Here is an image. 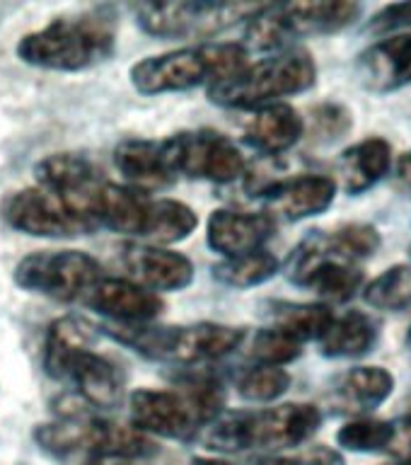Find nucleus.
I'll return each mask as SVG.
<instances>
[{"mask_svg":"<svg viewBox=\"0 0 411 465\" xmlns=\"http://www.w3.org/2000/svg\"><path fill=\"white\" fill-rule=\"evenodd\" d=\"M116 13L102 5L73 17H56L17 42V58L44 71L78 73L107 64L116 51Z\"/></svg>","mask_w":411,"mask_h":465,"instance_id":"f257e3e1","label":"nucleus"},{"mask_svg":"<svg viewBox=\"0 0 411 465\" xmlns=\"http://www.w3.org/2000/svg\"><path fill=\"white\" fill-rule=\"evenodd\" d=\"M93 332L75 318L54 320L46 330L42 363L46 376L71 383L93 410H114L123 400V376L114 361L93 351Z\"/></svg>","mask_w":411,"mask_h":465,"instance_id":"f03ea898","label":"nucleus"},{"mask_svg":"<svg viewBox=\"0 0 411 465\" xmlns=\"http://www.w3.org/2000/svg\"><path fill=\"white\" fill-rule=\"evenodd\" d=\"M322 424L319 407L286 402L257 412H223L199 434V441L216 453H242L250 449L289 450L303 446Z\"/></svg>","mask_w":411,"mask_h":465,"instance_id":"7ed1b4c3","label":"nucleus"},{"mask_svg":"<svg viewBox=\"0 0 411 465\" xmlns=\"http://www.w3.org/2000/svg\"><path fill=\"white\" fill-rule=\"evenodd\" d=\"M32 436L44 453L58 460H75V458L141 460L158 450L151 436L141 434L126 424H116L90 414L83 407H65L58 412L56 420L36 424Z\"/></svg>","mask_w":411,"mask_h":465,"instance_id":"20e7f679","label":"nucleus"},{"mask_svg":"<svg viewBox=\"0 0 411 465\" xmlns=\"http://www.w3.org/2000/svg\"><path fill=\"white\" fill-rule=\"evenodd\" d=\"M247 49L235 42H203L148 56L131 65L129 80L141 94L189 93L213 87L238 75L247 65Z\"/></svg>","mask_w":411,"mask_h":465,"instance_id":"39448f33","label":"nucleus"},{"mask_svg":"<svg viewBox=\"0 0 411 465\" xmlns=\"http://www.w3.org/2000/svg\"><path fill=\"white\" fill-rule=\"evenodd\" d=\"M318 80V64L310 51L286 49L274 56L247 64L238 75L209 87V102L223 109H261L283 97L310 90Z\"/></svg>","mask_w":411,"mask_h":465,"instance_id":"423d86ee","label":"nucleus"},{"mask_svg":"<svg viewBox=\"0 0 411 465\" xmlns=\"http://www.w3.org/2000/svg\"><path fill=\"white\" fill-rule=\"evenodd\" d=\"M361 17V5L351 0H310L259 5L247 20L245 42L250 51H286L303 36L337 35Z\"/></svg>","mask_w":411,"mask_h":465,"instance_id":"0eeeda50","label":"nucleus"},{"mask_svg":"<svg viewBox=\"0 0 411 465\" xmlns=\"http://www.w3.org/2000/svg\"><path fill=\"white\" fill-rule=\"evenodd\" d=\"M109 334L155 361L199 366L230 356L245 341L247 332L242 327L220 322H196L180 327L116 325L114 330H109Z\"/></svg>","mask_w":411,"mask_h":465,"instance_id":"6e6552de","label":"nucleus"},{"mask_svg":"<svg viewBox=\"0 0 411 465\" xmlns=\"http://www.w3.org/2000/svg\"><path fill=\"white\" fill-rule=\"evenodd\" d=\"M259 5L254 3H213V0H177V3H138L136 25L145 35L160 39H210L247 22Z\"/></svg>","mask_w":411,"mask_h":465,"instance_id":"1a4fd4ad","label":"nucleus"},{"mask_svg":"<svg viewBox=\"0 0 411 465\" xmlns=\"http://www.w3.org/2000/svg\"><path fill=\"white\" fill-rule=\"evenodd\" d=\"M15 283L36 296L83 303L87 293L104 279L100 260L80 250H39L17 262Z\"/></svg>","mask_w":411,"mask_h":465,"instance_id":"9d476101","label":"nucleus"},{"mask_svg":"<svg viewBox=\"0 0 411 465\" xmlns=\"http://www.w3.org/2000/svg\"><path fill=\"white\" fill-rule=\"evenodd\" d=\"M162 153L172 177L232 184L247 170L245 155L220 131H180L162 138Z\"/></svg>","mask_w":411,"mask_h":465,"instance_id":"9b49d317","label":"nucleus"},{"mask_svg":"<svg viewBox=\"0 0 411 465\" xmlns=\"http://www.w3.org/2000/svg\"><path fill=\"white\" fill-rule=\"evenodd\" d=\"M286 274L296 286L312 289L329 303H347L363 291V272L351 262L329 254L325 232L312 231L286 262Z\"/></svg>","mask_w":411,"mask_h":465,"instance_id":"f8f14e48","label":"nucleus"},{"mask_svg":"<svg viewBox=\"0 0 411 465\" xmlns=\"http://www.w3.org/2000/svg\"><path fill=\"white\" fill-rule=\"evenodd\" d=\"M129 414L136 431L172 441H194L210 424L181 388H138L129 395Z\"/></svg>","mask_w":411,"mask_h":465,"instance_id":"ddd939ff","label":"nucleus"},{"mask_svg":"<svg viewBox=\"0 0 411 465\" xmlns=\"http://www.w3.org/2000/svg\"><path fill=\"white\" fill-rule=\"evenodd\" d=\"M0 216L13 231L32 238L71 240L93 232V225H87L58 196L42 187L17 189L7 194L0 206Z\"/></svg>","mask_w":411,"mask_h":465,"instance_id":"4468645a","label":"nucleus"},{"mask_svg":"<svg viewBox=\"0 0 411 465\" xmlns=\"http://www.w3.org/2000/svg\"><path fill=\"white\" fill-rule=\"evenodd\" d=\"M34 180L36 187L58 196L75 216L83 218L87 225H93L85 216L87 202L94 194V189L107 180L93 160L78 153H54L36 163Z\"/></svg>","mask_w":411,"mask_h":465,"instance_id":"2eb2a0df","label":"nucleus"},{"mask_svg":"<svg viewBox=\"0 0 411 465\" xmlns=\"http://www.w3.org/2000/svg\"><path fill=\"white\" fill-rule=\"evenodd\" d=\"M122 264L131 282L158 293V291H181L194 282V264L187 254L167 247L145 242H123Z\"/></svg>","mask_w":411,"mask_h":465,"instance_id":"dca6fc26","label":"nucleus"},{"mask_svg":"<svg viewBox=\"0 0 411 465\" xmlns=\"http://www.w3.org/2000/svg\"><path fill=\"white\" fill-rule=\"evenodd\" d=\"M83 303L116 325H148L165 311V301L131 279L104 276Z\"/></svg>","mask_w":411,"mask_h":465,"instance_id":"f3484780","label":"nucleus"},{"mask_svg":"<svg viewBox=\"0 0 411 465\" xmlns=\"http://www.w3.org/2000/svg\"><path fill=\"white\" fill-rule=\"evenodd\" d=\"M276 231V221L267 211L218 209L206 223V242L225 260L264 250Z\"/></svg>","mask_w":411,"mask_h":465,"instance_id":"a211bd4d","label":"nucleus"},{"mask_svg":"<svg viewBox=\"0 0 411 465\" xmlns=\"http://www.w3.org/2000/svg\"><path fill=\"white\" fill-rule=\"evenodd\" d=\"M267 213L276 221H303L325 213L337 199V182L327 174H298L290 180L271 182L264 192Z\"/></svg>","mask_w":411,"mask_h":465,"instance_id":"6ab92c4d","label":"nucleus"},{"mask_svg":"<svg viewBox=\"0 0 411 465\" xmlns=\"http://www.w3.org/2000/svg\"><path fill=\"white\" fill-rule=\"evenodd\" d=\"M358 75L370 93L387 94L411 85V32L373 44L358 56Z\"/></svg>","mask_w":411,"mask_h":465,"instance_id":"aec40b11","label":"nucleus"},{"mask_svg":"<svg viewBox=\"0 0 411 465\" xmlns=\"http://www.w3.org/2000/svg\"><path fill=\"white\" fill-rule=\"evenodd\" d=\"M305 119L296 107L286 102L269 104L254 112V116L247 122L242 138L254 151L267 153V155H281L290 151L293 145L303 138Z\"/></svg>","mask_w":411,"mask_h":465,"instance_id":"412c9836","label":"nucleus"},{"mask_svg":"<svg viewBox=\"0 0 411 465\" xmlns=\"http://www.w3.org/2000/svg\"><path fill=\"white\" fill-rule=\"evenodd\" d=\"M114 165L129 182V187L148 192L172 184L174 177L165 163L162 141L152 138H126L114 148Z\"/></svg>","mask_w":411,"mask_h":465,"instance_id":"4be33fe9","label":"nucleus"},{"mask_svg":"<svg viewBox=\"0 0 411 465\" xmlns=\"http://www.w3.org/2000/svg\"><path fill=\"white\" fill-rule=\"evenodd\" d=\"M392 148L380 136L363 138L358 143L348 145L339 158L341 187L351 196L368 192L390 173Z\"/></svg>","mask_w":411,"mask_h":465,"instance_id":"5701e85b","label":"nucleus"},{"mask_svg":"<svg viewBox=\"0 0 411 465\" xmlns=\"http://www.w3.org/2000/svg\"><path fill=\"white\" fill-rule=\"evenodd\" d=\"M395 391V378L383 366H356L334 383V400L344 412L363 414L376 410Z\"/></svg>","mask_w":411,"mask_h":465,"instance_id":"b1692460","label":"nucleus"},{"mask_svg":"<svg viewBox=\"0 0 411 465\" xmlns=\"http://www.w3.org/2000/svg\"><path fill=\"white\" fill-rule=\"evenodd\" d=\"M377 341V325L361 311H351L334 318L329 330L319 340V354L327 359H358L366 356Z\"/></svg>","mask_w":411,"mask_h":465,"instance_id":"393cba45","label":"nucleus"},{"mask_svg":"<svg viewBox=\"0 0 411 465\" xmlns=\"http://www.w3.org/2000/svg\"><path fill=\"white\" fill-rule=\"evenodd\" d=\"M267 318L271 320L269 327H276V330H281L289 337L305 344V341L322 340V334L332 325L334 312L325 303H289V301H276V303H269Z\"/></svg>","mask_w":411,"mask_h":465,"instance_id":"a878e982","label":"nucleus"},{"mask_svg":"<svg viewBox=\"0 0 411 465\" xmlns=\"http://www.w3.org/2000/svg\"><path fill=\"white\" fill-rule=\"evenodd\" d=\"M199 225V216L191 206L177 199H152L148 223H145V245H172L187 240Z\"/></svg>","mask_w":411,"mask_h":465,"instance_id":"bb28decb","label":"nucleus"},{"mask_svg":"<svg viewBox=\"0 0 411 465\" xmlns=\"http://www.w3.org/2000/svg\"><path fill=\"white\" fill-rule=\"evenodd\" d=\"M279 272H281V262L269 250L230 257V260L218 262L210 267V276L228 289H254V286H261L269 279H274Z\"/></svg>","mask_w":411,"mask_h":465,"instance_id":"cd10ccee","label":"nucleus"},{"mask_svg":"<svg viewBox=\"0 0 411 465\" xmlns=\"http://www.w3.org/2000/svg\"><path fill=\"white\" fill-rule=\"evenodd\" d=\"M363 301L377 311H411V264H395L363 286Z\"/></svg>","mask_w":411,"mask_h":465,"instance_id":"c85d7f7f","label":"nucleus"},{"mask_svg":"<svg viewBox=\"0 0 411 465\" xmlns=\"http://www.w3.org/2000/svg\"><path fill=\"white\" fill-rule=\"evenodd\" d=\"M325 242L332 257L356 264L363 257L376 252L377 247L383 245V238L370 223H347L341 225L339 231L325 232Z\"/></svg>","mask_w":411,"mask_h":465,"instance_id":"c756f323","label":"nucleus"},{"mask_svg":"<svg viewBox=\"0 0 411 465\" xmlns=\"http://www.w3.org/2000/svg\"><path fill=\"white\" fill-rule=\"evenodd\" d=\"M290 388V373L279 366H254L238 381L240 398L247 402H274Z\"/></svg>","mask_w":411,"mask_h":465,"instance_id":"7c9ffc66","label":"nucleus"},{"mask_svg":"<svg viewBox=\"0 0 411 465\" xmlns=\"http://www.w3.org/2000/svg\"><path fill=\"white\" fill-rule=\"evenodd\" d=\"M303 354V344L293 337H289L276 327H264L252 337L250 344V356H252L257 366H279L283 369L286 363L296 361L298 356Z\"/></svg>","mask_w":411,"mask_h":465,"instance_id":"2f4dec72","label":"nucleus"},{"mask_svg":"<svg viewBox=\"0 0 411 465\" xmlns=\"http://www.w3.org/2000/svg\"><path fill=\"white\" fill-rule=\"evenodd\" d=\"M392 421L385 420H354L344 424L337 431V443L341 449L356 450V453H376V450H385L390 443Z\"/></svg>","mask_w":411,"mask_h":465,"instance_id":"473e14b6","label":"nucleus"},{"mask_svg":"<svg viewBox=\"0 0 411 465\" xmlns=\"http://www.w3.org/2000/svg\"><path fill=\"white\" fill-rule=\"evenodd\" d=\"M354 126V116L348 112L347 104L339 102H322L318 107L310 109V129L312 136L322 143L339 141Z\"/></svg>","mask_w":411,"mask_h":465,"instance_id":"72a5a7b5","label":"nucleus"},{"mask_svg":"<svg viewBox=\"0 0 411 465\" xmlns=\"http://www.w3.org/2000/svg\"><path fill=\"white\" fill-rule=\"evenodd\" d=\"M405 27H411V3H390V5L380 7L368 22V29L376 35L397 32Z\"/></svg>","mask_w":411,"mask_h":465,"instance_id":"f704fd0d","label":"nucleus"},{"mask_svg":"<svg viewBox=\"0 0 411 465\" xmlns=\"http://www.w3.org/2000/svg\"><path fill=\"white\" fill-rule=\"evenodd\" d=\"M385 453H390L395 465H411V412L392 421L390 443Z\"/></svg>","mask_w":411,"mask_h":465,"instance_id":"c9c22d12","label":"nucleus"},{"mask_svg":"<svg viewBox=\"0 0 411 465\" xmlns=\"http://www.w3.org/2000/svg\"><path fill=\"white\" fill-rule=\"evenodd\" d=\"M298 463L300 465H347L339 450L332 449V446H325V443H318V446H310L308 450H303V456L298 458Z\"/></svg>","mask_w":411,"mask_h":465,"instance_id":"e433bc0d","label":"nucleus"},{"mask_svg":"<svg viewBox=\"0 0 411 465\" xmlns=\"http://www.w3.org/2000/svg\"><path fill=\"white\" fill-rule=\"evenodd\" d=\"M395 174H397V184L405 189L406 194L411 196V151L402 153L395 165Z\"/></svg>","mask_w":411,"mask_h":465,"instance_id":"4c0bfd02","label":"nucleus"},{"mask_svg":"<svg viewBox=\"0 0 411 465\" xmlns=\"http://www.w3.org/2000/svg\"><path fill=\"white\" fill-rule=\"evenodd\" d=\"M254 465H300V463H298V458H276V456H271V458H259V460H257Z\"/></svg>","mask_w":411,"mask_h":465,"instance_id":"58836bf2","label":"nucleus"},{"mask_svg":"<svg viewBox=\"0 0 411 465\" xmlns=\"http://www.w3.org/2000/svg\"><path fill=\"white\" fill-rule=\"evenodd\" d=\"M191 465H232L230 460H223V458H196Z\"/></svg>","mask_w":411,"mask_h":465,"instance_id":"ea45409f","label":"nucleus"},{"mask_svg":"<svg viewBox=\"0 0 411 465\" xmlns=\"http://www.w3.org/2000/svg\"><path fill=\"white\" fill-rule=\"evenodd\" d=\"M406 347L411 349V327H409V332H406Z\"/></svg>","mask_w":411,"mask_h":465,"instance_id":"a19ab883","label":"nucleus"},{"mask_svg":"<svg viewBox=\"0 0 411 465\" xmlns=\"http://www.w3.org/2000/svg\"><path fill=\"white\" fill-rule=\"evenodd\" d=\"M87 465H102V463H87Z\"/></svg>","mask_w":411,"mask_h":465,"instance_id":"79ce46f5","label":"nucleus"},{"mask_svg":"<svg viewBox=\"0 0 411 465\" xmlns=\"http://www.w3.org/2000/svg\"><path fill=\"white\" fill-rule=\"evenodd\" d=\"M409 252H411V247H409Z\"/></svg>","mask_w":411,"mask_h":465,"instance_id":"37998d69","label":"nucleus"},{"mask_svg":"<svg viewBox=\"0 0 411 465\" xmlns=\"http://www.w3.org/2000/svg\"><path fill=\"white\" fill-rule=\"evenodd\" d=\"M390 465H395V463H390Z\"/></svg>","mask_w":411,"mask_h":465,"instance_id":"c03bdc74","label":"nucleus"}]
</instances>
